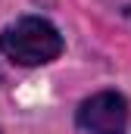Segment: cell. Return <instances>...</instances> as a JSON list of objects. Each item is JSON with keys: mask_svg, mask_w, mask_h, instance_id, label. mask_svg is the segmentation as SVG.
<instances>
[{"mask_svg": "<svg viewBox=\"0 0 131 134\" xmlns=\"http://www.w3.org/2000/svg\"><path fill=\"white\" fill-rule=\"evenodd\" d=\"M0 50L19 66H44L63 53V34L41 16H25L0 31Z\"/></svg>", "mask_w": 131, "mask_h": 134, "instance_id": "cell-1", "label": "cell"}, {"mask_svg": "<svg viewBox=\"0 0 131 134\" xmlns=\"http://www.w3.org/2000/svg\"><path fill=\"white\" fill-rule=\"evenodd\" d=\"M128 122V103L116 91L94 94L78 106V125L88 134H122Z\"/></svg>", "mask_w": 131, "mask_h": 134, "instance_id": "cell-2", "label": "cell"}]
</instances>
